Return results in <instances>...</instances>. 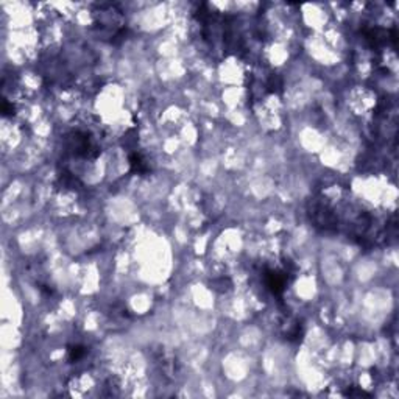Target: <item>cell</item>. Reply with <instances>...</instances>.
Returning a JSON list of instances; mask_svg holds the SVG:
<instances>
[{
	"label": "cell",
	"mask_w": 399,
	"mask_h": 399,
	"mask_svg": "<svg viewBox=\"0 0 399 399\" xmlns=\"http://www.w3.org/2000/svg\"><path fill=\"white\" fill-rule=\"evenodd\" d=\"M88 354V349L81 345H75L69 348V360L70 362H78Z\"/></svg>",
	"instance_id": "5b68a950"
},
{
	"label": "cell",
	"mask_w": 399,
	"mask_h": 399,
	"mask_svg": "<svg viewBox=\"0 0 399 399\" xmlns=\"http://www.w3.org/2000/svg\"><path fill=\"white\" fill-rule=\"evenodd\" d=\"M67 148L69 152H72V155L86 159H95L100 155V147L84 131L72 133V137H69L67 142Z\"/></svg>",
	"instance_id": "6da1fadb"
},
{
	"label": "cell",
	"mask_w": 399,
	"mask_h": 399,
	"mask_svg": "<svg viewBox=\"0 0 399 399\" xmlns=\"http://www.w3.org/2000/svg\"><path fill=\"white\" fill-rule=\"evenodd\" d=\"M264 284L267 290L273 295L281 298L289 284V271L276 270V268H265L264 270Z\"/></svg>",
	"instance_id": "7a4b0ae2"
},
{
	"label": "cell",
	"mask_w": 399,
	"mask_h": 399,
	"mask_svg": "<svg viewBox=\"0 0 399 399\" xmlns=\"http://www.w3.org/2000/svg\"><path fill=\"white\" fill-rule=\"evenodd\" d=\"M303 334H304L303 324L295 323V324H290V326H289V329H287V332H286V338H287V341H290V343H298V341H301Z\"/></svg>",
	"instance_id": "277c9868"
},
{
	"label": "cell",
	"mask_w": 399,
	"mask_h": 399,
	"mask_svg": "<svg viewBox=\"0 0 399 399\" xmlns=\"http://www.w3.org/2000/svg\"><path fill=\"white\" fill-rule=\"evenodd\" d=\"M2 112H4V116H10V114H14V108L13 106H10L7 102H4V105H2Z\"/></svg>",
	"instance_id": "8992f818"
},
{
	"label": "cell",
	"mask_w": 399,
	"mask_h": 399,
	"mask_svg": "<svg viewBox=\"0 0 399 399\" xmlns=\"http://www.w3.org/2000/svg\"><path fill=\"white\" fill-rule=\"evenodd\" d=\"M130 165H131L133 173H137V175H148L150 173V165H148L147 159L139 152L130 153Z\"/></svg>",
	"instance_id": "3957f363"
}]
</instances>
